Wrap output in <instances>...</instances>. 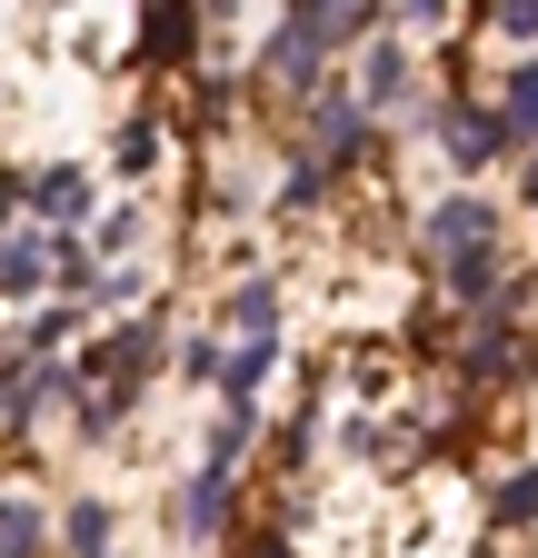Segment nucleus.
Masks as SVG:
<instances>
[{
    "label": "nucleus",
    "instance_id": "1",
    "mask_svg": "<svg viewBox=\"0 0 538 558\" xmlns=\"http://www.w3.org/2000/svg\"><path fill=\"white\" fill-rule=\"evenodd\" d=\"M419 240H429V259L449 269V290H458L468 310H489V300H499V209H489V199H468V190L439 199Z\"/></svg>",
    "mask_w": 538,
    "mask_h": 558
},
{
    "label": "nucleus",
    "instance_id": "2",
    "mask_svg": "<svg viewBox=\"0 0 538 558\" xmlns=\"http://www.w3.org/2000/svg\"><path fill=\"white\" fill-rule=\"evenodd\" d=\"M189 40H199V0H150V11H140V60L180 70V60H189Z\"/></svg>",
    "mask_w": 538,
    "mask_h": 558
},
{
    "label": "nucleus",
    "instance_id": "3",
    "mask_svg": "<svg viewBox=\"0 0 538 558\" xmlns=\"http://www.w3.org/2000/svg\"><path fill=\"white\" fill-rule=\"evenodd\" d=\"M30 209H40L50 230H81V220H90V170H71V160L40 170V180H30Z\"/></svg>",
    "mask_w": 538,
    "mask_h": 558
},
{
    "label": "nucleus",
    "instance_id": "4",
    "mask_svg": "<svg viewBox=\"0 0 538 558\" xmlns=\"http://www.w3.org/2000/svg\"><path fill=\"white\" fill-rule=\"evenodd\" d=\"M409 100V50L399 40H369L359 50V110H399Z\"/></svg>",
    "mask_w": 538,
    "mask_h": 558
},
{
    "label": "nucleus",
    "instance_id": "5",
    "mask_svg": "<svg viewBox=\"0 0 538 558\" xmlns=\"http://www.w3.org/2000/svg\"><path fill=\"white\" fill-rule=\"evenodd\" d=\"M449 150H458V170H479V160L518 150V130H509L499 110H449Z\"/></svg>",
    "mask_w": 538,
    "mask_h": 558
},
{
    "label": "nucleus",
    "instance_id": "6",
    "mask_svg": "<svg viewBox=\"0 0 538 558\" xmlns=\"http://www.w3.org/2000/svg\"><path fill=\"white\" fill-rule=\"evenodd\" d=\"M40 279H50V230H11L0 240V300L40 290Z\"/></svg>",
    "mask_w": 538,
    "mask_h": 558
},
{
    "label": "nucleus",
    "instance_id": "7",
    "mask_svg": "<svg viewBox=\"0 0 538 558\" xmlns=\"http://www.w3.org/2000/svg\"><path fill=\"white\" fill-rule=\"evenodd\" d=\"M230 519V469H199L189 488H180V538H210Z\"/></svg>",
    "mask_w": 538,
    "mask_h": 558
},
{
    "label": "nucleus",
    "instance_id": "8",
    "mask_svg": "<svg viewBox=\"0 0 538 558\" xmlns=\"http://www.w3.org/2000/svg\"><path fill=\"white\" fill-rule=\"evenodd\" d=\"M60 548L71 558H110V499H71L60 509Z\"/></svg>",
    "mask_w": 538,
    "mask_h": 558
},
{
    "label": "nucleus",
    "instance_id": "9",
    "mask_svg": "<svg viewBox=\"0 0 538 558\" xmlns=\"http://www.w3.org/2000/svg\"><path fill=\"white\" fill-rule=\"evenodd\" d=\"M309 130H319V160H350L359 140H369V120H359V100H319L309 110Z\"/></svg>",
    "mask_w": 538,
    "mask_h": 558
},
{
    "label": "nucleus",
    "instance_id": "10",
    "mask_svg": "<svg viewBox=\"0 0 538 558\" xmlns=\"http://www.w3.org/2000/svg\"><path fill=\"white\" fill-rule=\"evenodd\" d=\"M269 360H280V339H240L230 360H220V399H249V389L269 379Z\"/></svg>",
    "mask_w": 538,
    "mask_h": 558
},
{
    "label": "nucleus",
    "instance_id": "11",
    "mask_svg": "<svg viewBox=\"0 0 538 558\" xmlns=\"http://www.w3.org/2000/svg\"><path fill=\"white\" fill-rule=\"evenodd\" d=\"M230 329H240V339H280V290H269V279L230 290Z\"/></svg>",
    "mask_w": 538,
    "mask_h": 558
},
{
    "label": "nucleus",
    "instance_id": "12",
    "mask_svg": "<svg viewBox=\"0 0 538 558\" xmlns=\"http://www.w3.org/2000/svg\"><path fill=\"white\" fill-rule=\"evenodd\" d=\"M509 349H518V329H509V319H479V339H468V360H458V369H468V379H499V369H509Z\"/></svg>",
    "mask_w": 538,
    "mask_h": 558
},
{
    "label": "nucleus",
    "instance_id": "13",
    "mask_svg": "<svg viewBox=\"0 0 538 558\" xmlns=\"http://www.w3.org/2000/svg\"><path fill=\"white\" fill-rule=\"evenodd\" d=\"M110 170H120V180H150V170H160V130H150V120H130V130H120V150H110Z\"/></svg>",
    "mask_w": 538,
    "mask_h": 558
},
{
    "label": "nucleus",
    "instance_id": "14",
    "mask_svg": "<svg viewBox=\"0 0 538 558\" xmlns=\"http://www.w3.org/2000/svg\"><path fill=\"white\" fill-rule=\"evenodd\" d=\"M40 509H21V499H0V558H40Z\"/></svg>",
    "mask_w": 538,
    "mask_h": 558
},
{
    "label": "nucleus",
    "instance_id": "15",
    "mask_svg": "<svg viewBox=\"0 0 538 558\" xmlns=\"http://www.w3.org/2000/svg\"><path fill=\"white\" fill-rule=\"evenodd\" d=\"M240 449H249V399H230V409H220V429H210V459H199V469H240Z\"/></svg>",
    "mask_w": 538,
    "mask_h": 558
},
{
    "label": "nucleus",
    "instance_id": "16",
    "mask_svg": "<svg viewBox=\"0 0 538 558\" xmlns=\"http://www.w3.org/2000/svg\"><path fill=\"white\" fill-rule=\"evenodd\" d=\"M489 519H499V529H528V519H538V469H509V488L489 499Z\"/></svg>",
    "mask_w": 538,
    "mask_h": 558
},
{
    "label": "nucleus",
    "instance_id": "17",
    "mask_svg": "<svg viewBox=\"0 0 538 558\" xmlns=\"http://www.w3.org/2000/svg\"><path fill=\"white\" fill-rule=\"evenodd\" d=\"M499 120H509L518 140L538 130V60H518V70H509V110H499Z\"/></svg>",
    "mask_w": 538,
    "mask_h": 558
},
{
    "label": "nucleus",
    "instance_id": "18",
    "mask_svg": "<svg viewBox=\"0 0 538 558\" xmlns=\"http://www.w3.org/2000/svg\"><path fill=\"white\" fill-rule=\"evenodd\" d=\"M150 230H140V209H110V220L90 230V259H120V250H140Z\"/></svg>",
    "mask_w": 538,
    "mask_h": 558
},
{
    "label": "nucleus",
    "instance_id": "19",
    "mask_svg": "<svg viewBox=\"0 0 538 558\" xmlns=\"http://www.w3.org/2000/svg\"><path fill=\"white\" fill-rule=\"evenodd\" d=\"M71 329H81V300H50V310H40V319H30L21 339H30V349H60V339H71Z\"/></svg>",
    "mask_w": 538,
    "mask_h": 558
},
{
    "label": "nucleus",
    "instance_id": "20",
    "mask_svg": "<svg viewBox=\"0 0 538 558\" xmlns=\"http://www.w3.org/2000/svg\"><path fill=\"white\" fill-rule=\"evenodd\" d=\"M319 190H329V160H299V170L280 180V199H290V209H299V199H319Z\"/></svg>",
    "mask_w": 538,
    "mask_h": 558
},
{
    "label": "nucleus",
    "instance_id": "21",
    "mask_svg": "<svg viewBox=\"0 0 538 558\" xmlns=\"http://www.w3.org/2000/svg\"><path fill=\"white\" fill-rule=\"evenodd\" d=\"M499 31L509 40H538V0H499Z\"/></svg>",
    "mask_w": 538,
    "mask_h": 558
},
{
    "label": "nucleus",
    "instance_id": "22",
    "mask_svg": "<svg viewBox=\"0 0 538 558\" xmlns=\"http://www.w3.org/2000/svg\"><path fill=\"white\" fill-rule=\"evenodd\" d=\"M30 180H11V170H0V240H11V199H21Z\"/></svg>",
    "mask_w": 538,
    "mask_h": 558
},
{
    "label": "nucleus",
    "instance_id": "23",
    "mask_svg": "<svg viewBox=\"0 0 538 558\" xmlns=\"http://www.w3.org/2000/svg\"><path fill=\"white\" fill-rule=\"evenodd\" d=\"M449 11V0H399V21H439Z\"/></svg>",
    "mask_w": 538,
    "mask_h": 558
},
{
    "label": "nucleus",
    "instance_id": "24",
    "mask_svg": "<svg viewBox=\"0 0 538 558\" xmlns=\"http://www.w3.org/2000/svg\"><path fill=\"white\" fill-rule=\"evenodd\" d=\"M21 409V369H0V418H11Z\"/></svg>",
    "mask_w": 538,
    "mask_h": 558
},
{
    "label": "nucleus",
    "instance_id": "25",
    "mask_svg": "<svg viewBox=\"0 0 538 558\" xmlns=\"http://www.w3.org/2000/svg\"><path fill=\"white\" fill-rule=\"evenodd\" d=\"M240 558H290V538H249V548H240Z\"/></svg>",
    "mask_w": 538,
    "mask_h": 558
},
{
    "label": "nucleus",
    "instance_id": "26",
    "mask_svg": "<svg viewBox=\"0 0 538 558\" xmlns=\"http://www.w3.org/2000/svg\"><path fill=\"white\" fill-rule=\"evenodd\" d=\"M528 199H538V160H528Z\"/></svg>",
    "mask_w": 538,
    "mask_h": 558
}]
</instances>
